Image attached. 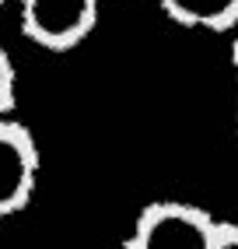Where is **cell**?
I'll list each match as a JSON object with an SVG mask.
<instances>
[{"label":"cell","instance_id":"1","mask_svg":"<svg viewBox=\"0 0 238 249\" xmlns=\"http://www.w3.org/2000/svg\"><path fill=\"white\" fill-rule=\"evenodd\" d=\"M221 221L186 200H154L133 221L123 249H214Z\"/></svg>","mask_w":238,"mask_h":249},{"label":"cell","instance_id":"2","mask_svg":"<svg viewBox=\"0 0 238 249\" xmlns=\"http://www.w3.org/2000/svg\"><path fill=\"white\" fill-rule=\"evenodd\" d=\"M21 32L49 53L74 49L91 36L98 21V0H18Z\"/></svg>","mask_w":238,"mask_h":249},{"label":"cell","instance_id":"3","mask_svg":"<svg viewBox=\"0 0 238 249\" xmlns=\"http://www.w3.org/2000/svg\"><path fill=\"white\" fill-rule=\"evenodd\" d=\"M39 182V147L11 116L0 120V218L18 214Z\"/></svg>","mask_w":238,"mask_h":249},{"label":"cell","instance_id":"4","mask_svg":"<svg viewBox=\"0 0 238 249\" xmlns=\"http://www.w3.org/2000/svg\"><path fill=\"white\" fill-rule=\"evenodd\" d=\"M172 25L193 32H231L238 28V0H158Z\"/></svg>","mask_w":238,"mask_h":249},{"label":"cell","instance_id":"5","mask_svg":"<svg viewBox=\"0 0 238 249\" xmlns=\"http://www.w3.org/2000/svg\"><path fill=\"white\" fill-rule=\"evenodd\" d=\"M11 106H14V63L0 49V120L11 116Z\"/></svg>","mask_w":238,"mask_h":249},{"label":"cell","instance_id":"6","mask_svg":"<svg viewBox=\"0 0 238 249\" xmlns=\"http://www.w3.org/2000/svg\"><path fill=\"white\" fill-rule=\"evenodd\" d=\"M214 249H238V225H231V221H221Z\"/></svg>","mask_w":238,"mask_h":249},{"label":"cell","instance_id":"7","mask_svg":"<svg viewBox=\"0 0 238 249\" xmlns=\"http://www.w3.org/2000/svg\"><path fill=\"white\" fill-rule=\"evenodd\" d=\"M231 67H235V134H238V42L231 49Z\"/></svg>","mask_w":238,"mask_h":249},{"label":"cell","instance_id":"8","mask_svg":"<svg viewBox=\"0 0 238 249\" xmlns=\"http://www.w3.org/2000/svg\"><path fill=\"white\" fill-rule=\"evenodd\" d=\"M4 4H7V0H0V7H4Z\"/></svg>","mask_w":238,"mask_h":249}]
</instances>
